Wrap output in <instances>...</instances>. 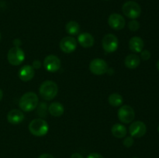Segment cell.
Listing matches in <instances>:
<instances>
[{"label":"cell","mask_w":159,"mask_h":158,"mask_svg":"<svg viewBox=\"0 0 159 158\" xmlns=\"http://www.w3.org/2000/svg\"><path fill=\"white\" fill-rule=\"evenodd\" d=\"M39 99L37 94L32 91L25 93L19 101V106L23 112H32L38 105Z\"/></svg>","instance_id":"cell-1"},{"label":"cell","mask_w":159,"mask_h":158,"mask_svg":"<svg viewBox=\"0 0 159 158\" xmlns=\"http://www.w3.org/2000/svg\"><path fill=\"white\" fill-rule=\"evenodd\" d=\"M58 92V87L53 81H45L40 85L39 93L42 99L46 101H51L56 97Z\"/></svg>","instance_id":"cell-2"},{"label":"cell","mask_w":159,"mask_h":158,"mask_svg":"<svg viewBox=\"0 0 159 158\" xmlns=\"http://www.w3.org/2000/svg\"><path fill=\"white\" fill-rule=\"evenodd\" d=\"M49 130L48 122L42 118L34 119L29 124V131L35 136H43L47 135Z\"/></svg>","instance_id":"cell-3"},{"label":"cell","mask_w":159,"mask_h":158,"mask_svg":"<svg viewBox=\"0 0 159 158\" xmlns=\"http://www.w3.org/2000/svg\"><path fill=\"white\" fill-rule=\"evenodd\" d=\"M122 12L129 19L136 20L141 15V8L136 2L128 1L123 5Z\"/></svg>","instance_id":"cell-4"},{"label":"cell","mask_w":159,"mask_h":158,"mask_svg":"<svg viewBox=\"0 0 159 158\" xmlns=\"http://www.w3.org/2000/svg\"><path fill=\"white\" fill-rule=\"evenodd\" d=\"M7 59L9 63L13 66L20 65L25 60V54L20 47L11 48L7 54Z\"/></svg>","instance_id":"cell-5"},{"label":"cell","mask_w":159,"mask_h":158,"mask_svg":"<svg viewBox=\"0 0 159 158\" xmlns=\"http://www.w3.org/2000/svg\"><path fill=\"white\" fill-rule=\"evenodd\" d=\"M117 116L121 122L125 124L130 123L134 121L135 117V112L134 108L130 105H123L117 112Z\"/></svg>","instance_id":"cell-6"},{"label":"cell","mask_w":159,"mask_h":158,"mask_svg":"<svg viewBox=\"0 0 159 158\" xmlns=\"http://www.w3.org/2000/svg\"><path fill=\"white\" fill-rule=\"evenodd\" d=\"M119 41L114 34L108 33L102 38V46L107 53H113L117 50Z\"/></svg>","instance_id":"cell-7"},{"label":"cell","mask_w":159,"mask_h":158,"mask_svg":"<svg viewBox=\"0 0 159 158\" xmlns=\"http://www.w3.org/2000/svg\"><path fill=\"white\" fill-rule=\"evenodd\" d=\"M109 67L107 62L101 58H96L89 64V70L95 75H102L108 71Z\"/></svg>","instance_id":"cell-8"},{"label":"cell","mask_w":159,"mask_h":158,"mask_svg":"<svg viewBox=\"0 0 159 158\" xmlns=\"http://www.w3.org/2000/svg\"><path fill=\"white\" fill-rule=\"evenodd\" d=\"M61 63L59 57L53 54L47 56L43 60V67L50 73L57 72L61 68Z\"/></svg>","instance_id":"cell-9"},{"label":"cell","mask_w":159,"mask_h":158,"mask_svg":"<svg viewBox=\"0 0 159 158\" xmlns=\"http://www.w3.org/2000/svg\"><path fill=\"white\" fill-rule=\"evenodd\" d=\"M147 126L141 121H135L130 124L129 127V133L132 137L141 138L146 134Z\"/></svg>","instance_id":"cell-10"},{"label":"cell","mask_w":159,"mask_h":158,"mask_svg":"<svg viewBox=\"0 0 159 158\" xmlns=\"http://www.w3.org/2000/svg\"><path fill=\"white\" fill-rule=\"evenodd\" d=\"M60 49L65 54H71L77 48V40L73 37H65L61 40L59 43Z\"/></svg>","instance_id":"cell-11"},{"label":"cell","mask_w":159,"mask_h":158,"mask_svg":"<svg viewBox=\"0 0 159 158\" xmlns=\"http://www.w3.org/2000/svg\"><path fill=\"white\" fill-rule=\"evenodd\" d=\"M125 19L119 13H113L109 16L108 24L115 30H120L125 26Z\"/></svg>","instance_id":"cell-12"},{"label":"cell","mask_w":159,"mask_h":158,"mask_svg":"<svg viewBox=\"0 0 159 158\" xmlns=\"http://www.w3.org/2000/svg\"><path fill=\"white\" fill-rule=\"evenodd\" d=\"M35 75V70L31 65H23L18 72L20 79L23 81H30Z\"/></svg>","instance_id":"cell-13"},{"label":"cell","mask_w":159,"mask_h":158,"mask_svg":"<svg viewBox=\"0 0 159 158\" xmlns=\"http://www.w3.org/2000/svg\"><path fill=\"white\" fill-rule=\"evenodd\" d=\"M24 119V115L21 110L12 109L7 114V120L9 123L17 125L23 122Z\"/></svg>","instance_id":"cell-14"},{"label":"cell","mask_w":159,"mask_h":158,"mask_svg":"<svg viewBox=\"0 0 159 158\" xmlns=\"http://www.w3.org/2000/svg\"><path fill=\"white\" fill-rule=\"evenodd\" d=\"M78 42L84 48H90L94 45L95 40L93 35L89 33H82L78 36Z\"/></svg>","instance_id":"cell-15"},{"label":"cell","mask_w":159,"mask_h":158,"mask_svg":"<svg viewBox=\"0 0 159 158\" xmlns=\"http://www.w3.org/2000/svg\"><path fill=\"white\" fill-rule=\"evenodd\" d=\"M144 43L139 37H134L129 40V48L134 53H141L144 49Z\"/></svg>","instance_id":"cell-16"},{"label":"cell","mask_w":159,"mask_h":158,"mask_svg":"<svg viewBox=\"0 0 159 158\" xmlns=\"http://www.w3.org/2000/svg\"><path fill=\"white\" fill-rule=\"evenodd\" d=\"M124 64L127 68L135 69L141 64V58H140L139 56L135 54H129L126 57L125 60H124Z\"/></svg>","instance_id":"cell-17"},{"label":"cell","mask_w":159,"mask_h":158,"mask_svg":"<svg viewBox=\"0 0 159 158\" xmlns=\"http://www.w3.org/2000/svg\"><path fill=\"white\" fill-rule=\"evenodd\" d=\"M64 111H65V108H64L63 105L61 104L60 102H52L48 106V112L51 116H54V117L61 116L64 114Z\"/></svg>","instance_id":"cell-18"},{"label":"cell","mask_w":159,"mask_h":158,"mask_svg":"<svg viewBox=\"0 0 159 158\" xmlns=\"http://www.w3.org/2000/svg\"><path fill=\"white\" fill-rule=\"evenodd\" d=\"M111 133L113 135V136H115L116 138L122 139L127 136V128L123 124L116 123L112 126Z\"/></svg>","instance_id":"cell-19"},{"label":"cell","mask_w":159,"mask_h":158,"mask_svg":"<svg viewBox=\"0 0 159 158\" xmlns=\"http://www.w3.org/2000/svg\"><path fill=\"white\" fill-rule=\"evenodd\" d=\"M65 29L69 35H77L80 31V26L76 21H69L65 25Z\"/></svg>","instance_id":"cell-20"},{"label":"cell","mask_w":159,"mask_h":158,"mask_svg":"<svg viewBox=\"0 0 159 158\" xmlns=\"http://www.w3.org/2000/svg\"><path fill=\"white\" fill-rule=\"evenodd\" d=\"M108 102L110 105L113 107L120 106L124 102V99L121 94L118 93H113L108 98Z\"/></svg>","instance_id":"cell-21"},{"label":"cell","mask_w":159,"mask_h":158,"mask_svg":"<svg viewBox=\"0 0 159 158\" xmlns=\"http://www.w3.org/2000/svg\"><path fill=\"white\" fill-rule=\"evenodd\" d=\"M47 110H48V106H47L45 102H41L38 107L37 113L40 116V117H45L47 114Z\"/></svg>","instance_id":"cell-22"},{"label":"cell","mask_w":159,"mask_h":158,"mask_svg":"<svg viewBox=\"0 0 159 158\" xmlns=\"http://www.w3.org/2000/svg\"><path fill=\"white\" fill-rule=\"evenodd\" d=\"M128 28L130 31H132V32H136V31H138L140 28L139 22L137 21V20H131L130 22H129Z\"/></svg>","instance_id":"cell-23"},{"label":"cell","mask_w":159,"mask_h":158,"mask_svg":"<svg viewBox=\"0 0 159 158\" xmlns=\"http://www.w3.org/2000/svg\"><path fill=\"white\" fill-rule=\"evenodd\" d=\"M123 144H124V147H127V148H130V147H131L134 144L133 137H132L131 136L126 137L125 139H124V141H123Z\"/></svg>","instance_id":"cell-24"},{"label":"cell","mask_w":159,"mask_h":158,"mask_svg":"<svg viewBox=\"0 0 159 158\" xmlns=\"http://www.w3.org/2000/svg\"><path fill=\"white\" fill-rule=\"evenodd\" d=\"M151 52L148 50H144L141 52V57L143 60H148L151 58Z\"/></svg>","instance_id":"cell-25"},{"label":"cell","mask_w":159,"mask_h":158,"mask_svg":"<svg viewBox=\"0 0 159 158\" xmlns=\"http://www.w3.org/2000/svg\"><path fill=\"white\" fill-rule=\"evenodd\" d=\"M32 67L34 68V69H39L41 67V62L39 60H35L32 64Z\"/></svg>","instance_id":"cell-26"},{"label":"cell","mask_w":159,"mask_h":158,"mask_svg":"<svg viewBox=\"0 0 159 158\" xmlns=\"http://www.w3.org/2000/svg\"><path fill=\"white\" fill-rule=\"evenodd\" d=\"M87 158H104L101 154L97 153H92L87 156Z\"/></svg>","instance_id":"cell-27"},{"label":"cell","mask_w":159,"mask_h":158,"mask_svg":"<svg viewBox=\"0 0 159 158\" xmlns=\"http://www.w3.org/2000/svg\"><path fill=\"white\" fill-rule=\"evenodd\" d=\"M22 44L21 40H19V39H16V40H13V45L16 47H20V45Z\"/></svg>","instance_id":"cell-28"},{"label":"cell","mask_w":159,"mask_h":158,"mask_svg":"<svg viewBox=\"0 0 159 158\" xmlns=\"http://www.w3.org/2000/svg\"><path fill=\"white\" fill-rule=\"evenodd\" d=\"M38 158H54V157L51 154H49V153H43V154L40 155Z\"/></svg>","instance_id":"cell-29"},{"label":"cell","mask_w":159,"mask_h":158,"mask_svg":"<svg viewBox=\"0 0 159 158\" xmlns=\"http://www.w3.org/2000/svg\"><path fill=\"white\" fill-rule=\"evenodd\" d=\"M71 158H84V157L82 156V155L80 154V153H73L72 155H71Z\"/></svg>","instance_id":"cell-30"},{"label":"cell","mask_w":159,"mask_h":158,"mask_svg":"<svg viewBox=\"0 0 159 158\" xmlns=\"http://www.w3.org/2000/svg\"><path fill=\"white\" fill-rule=\"evenodd\" d=\"M2 97H3V92L2 91V89H0V101L2 99Z\"/></svg>","instance_id":"cell-31"},{"label":"cell","mask_w":159,"mask_h":158,"mask_svg":"<svg viewBox=\"0 0 159 158\" xmlns=\"http://www.w3.org/2000/svg\"><path fill=\"white\" fill-rule=\"evenodd\" d=\"M156 67H157V68H158V70L159 71V60H158V62H157V64H156Z\"/></svg>","instance_id":"cell-32"},{"label":"cell","mask_w":159,"mask_h":158,"mask_svg":"<svg viewBox=\"0 0 159 158\" xmlns=\"http://www.w3.org/2000/svg\"><path fill=\"white\" fill-rule=\"evenodd\" d=\"M0 40H1V33H0Z\"/></svg>","instance_id":"cell-33"},{"label":"cell","mask_w":159,"mask_h":158,"mask_svg":"<svg viewBox=\"0 0 159 158\" xmlns=\"http://www.w3.org/2000/svg\"><path fill=\"white\" fill-rule=\"evenodd\" d=\"M158 133H159V125H158Z\"/></svg>","instance_id":"cell-34"},{"label":"cell","mask_w":159,"mask_h":158,"mask_svg":"<svg viewBox=\"0 0 159 158\" xmlns=\"http://www.w3.org/2000/svg\"><path fill=\"white\" fill-rule=\"evenodd\" d=\"M105 1H109V0H105Z\"/></svg>","instance_id":"cell-35"},{"label":"cell","mask_w":159,"mask_h":158,"mask_svg":"<svg viewBox=\"0 0 159 158\" xmlns=\"http://www.w3.org/2000/svg\"><path fill=\"white\" fill-rule=\"evenodd\" d=\"M134 158H137V157H134Z\"/></svg>","instance_id":"cell-36"}]
</instances>
